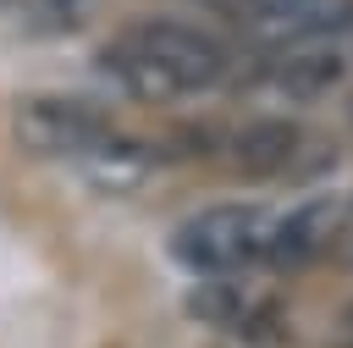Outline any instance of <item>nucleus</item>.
<instances>
[{"mask_svg": "<svg viewBox=\"0 0 353 348\" xmlns=\"http://www.w3.org/2000/svg\"><path fill=\"white\" fill-rule=\"evenodd\" d=\"M276 6H287V0H254V6H248V17H254V11H276Z\"/></svg>", "mask_w": 353, "mask_h": 348, "instance_id": "nucleus-13", "label": "nucleus"}, {"mask_svg": "<svg viewBox=\"0 0 353 348\" xmlns=\"http://www.w3.org/2000/svg\"><path fill=\"white\" fill-rule=\"evenodd\" d=\"M347 22H353V0H287L276 11H254L248 17V28L259 39H292V44H303V39H342Z\"/></svg>", "mask_w": 353, "mask_h": 348, "instance_id": "nucleus-8", "label": "nucleus"}, {"mask_svg": "<svg viewBox=\"0 0 353 348\" xmlns=\"http://www.w3.org/2000/svg\"><path fill=\"white\" fill-rule=\"evenodd\" d=\"M342 238H353V199H347V232H342Z\"/></svg>", "mask_w": 353, "mask_h": 348, "instance_id": "nucleus-14", "label": "nucleus"}, {"mask_svg": "<svg viewBox=\"0 0 353 348\" xmlns=\"http://www.w3.org/2000/svg\"><path fill=\"white\" fill-rule=\"evenodd\" d=\"M248 309H254V298L237 276H199L188 293V315L204 326H221V331H237L248 320Z\"/></svg>", "mask_w": 353, "mask_h": 348, "instance_id": "nucleus-9", "label": "nucleus"}, {"mask_svg": "<svg viewBox=\"0 0 353 348\" xmlns=\"http://www.w3.org/2000/svg\"><path fill=\"white\" fill-rule=\"evenodd\" d=\"M110 133H116L110 110L83 99V94H22V99H11V138L39 160H77Z\"/></svg>", "mask_w": 353, "mask_h": 348, "instance_id": "nucleus-3", "label": "nucleus"}, {"mask_svg": "<svg viewBox=\"0 0 353 348\" xmlns=\"http://www.w3.org/2000/svg\"><path fill=\"white\" fill-rule=\"evenodd\" d=\"M11 6L22 11L28 28H44V33H66V28L88 22V11H94V0H11Z\"/></svg>", "mask_w": 353, "mask_h": 348, "instance_id": "nucleus-10", "label": "nucleus"}, {"mask_svg": "<svg viewBox=\"0 0 353 348\" xmlns=\"http://www.w3.org/2000/svg\"><path fill=\"white\" fill-rule=\"evenodd\" d=\"M99 72L127 99L165 105V99H188L221 83L226 44L188 17H138L99 50Z\"/></svg>", "mask_w": 353, "mask_h": 348, "instance_id": "nucleus-1", "label": "nucleus"}, {"mask_svg": "<svg viewBox=\"0 0 353 348\" xmlns=\"http://www.w3.org/2000/svg\"><path fill=\"white\" fill-rule=\"evenodd\" d=\"M210 6H226L232 17H248V6H254V0H210Z\"/></svg>", "mask_w": 353, "mask_h": 348, "instance_id": "nucleus-11", "label": "nucleus"}, {"mask_svg": "<svg viewBox=\"0 0 353 348\" xmlns=\"http://www.w3.org/2000/svg\"><path fill=\"white\" fill-rule=\"evenodd\" d=\"M347 72H353V66H347V55H342L336 39H303V44H292L287 55H276L270 83H276L287 99H325L331 88H342Z\"/></svg>", "mask_w": 353, "mask_h": 348, "instance_id": "nucleus-7", "label": "nucleus"}, {"mask_svg": "<svg viewBox=\"0 0 353 348\" xmlns=\"http://www.w3.org/2000/svg\"><path fill=\"white\" fill-rule=\"evenodd\" d=\"M298 144H303V127L298 122H287V116H254V122L226 127L221 160L232 171H243V177H259V182L265 177H281L287 182V166H292Z\"/></svg>", "mask_w": 353, "mask_h": 348, "instance_id": "nucleus-6", "label": "nucleus"}, {"mask_svg": "<svg viewBox=\"0 0 353 348\" xmlns=\"http://www.w3.org/2000/svg\"><path fill=\"white\" fill-rule=\"evenodd\" d=\"M270 238V215L265 204H248V199H221V204H204L193 210L176 232H171V260L188 271V276H232L243 265L259 260Z\"/></svg>", "mask_w": 353, "mask_h": 348, "instance_id": "nucleus-2", "label": "nucleus"}, {"mask_svg": "<svg viewBox=\"0 0 353 348\" xmlns=\"http://www.w3.org/2000/svg\"><path fill=\"white\" fill-rule=\"evenodd\" d=\"M77 171L88 188L99 193H116V199H132V193H149L165 171V155L143 138H127V133H110L99 138L88 155H77Z\"/></svg>", "mask_w": 353, "mask_h": 348, "instance_id": "nucleus-5", "label": "nucleus"}, {"mask_svg": "<svg viewBox=\"0 0 353 348\" xmlns=\"http://www.w3.org/2000/svg\"><path fill=\"white\" fill-rule=\"evenodd\" d=\"M347 232V193H314L303 204H292L281 221H270V238L259 249V265L265 271H303L314 265L336 238Z\"/></svg>", "mask_w": 353, "mask_h": 348, "instance_id": "nucleus-4", "label": "nucleus"}, {"mask_svg": "<svg viewBox=\"0 0 353 348\" xmlns=\"http://www.w3.org/2000/svg\"><path fill=\"white\" fill-rule=\"evenodd\" d=\"M336 44H342V55H347V66H353V22H347V33H342Z\"/></svg>", "mask_w": 353, "mask_h": 348, "instance_id": "nucleus-12", "label": "nucleus"}]
</instances>
